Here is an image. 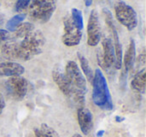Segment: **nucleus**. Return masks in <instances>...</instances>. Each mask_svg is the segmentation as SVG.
<instances>
[{
  "instance_id": "17",
  "label": "nucleus",
  "mask_w": 146,
  "mask_h": 137,
  "mask_svg": "<svg viewBox=\"0 0 146 137\" xmlns=\"http://www.w3.org/2000/svg\"><path fill=\"white\" fill-rule=\"evenodd\" d=\"M78 59H79L80 66H81V69H80V70H82V72L84 73V77H86L87 80L92 83V81H93L94 72L92 71L91 67H90L89 63H88V60L81 54V53H78Z\"/></svg>"
},
{
  "instance_id": "20",
  "label": "nucleus",
  "mask_w": 146,
  "mask_h": 137,
  "mask_svg": "<svg viewBox=\"0 0 146 137\" xmlns=\"http://www.w3.org/2000/svg\"><path fill=\"white\" fill-rule=\"evenodd\" d=\"M70 16L72 18V21L74 22V24L76 25V27L82 31V29H83V16H82V13L80 12V10L73 8L71 10Z\"/></svg>"
},
{
  "instance_id": "2",
  "label": "nucleus",
  "mask_w": 146,
  "mask_h": 137,
  "mask_svg": "<svg viewBox=\"0 0 146 137\" xmlns=\"http://www.w3.org/2000/svg\"><path fill=\"white\" fill-rule=\"evenodd\" d=\"M45 44V37L39 30L33 29L29 34L22 38L21 42L17 43V59L30 60L39 55L43 50Z\"/></svg>"
},
{
  "instance_id": "3",
  "label": "nucleus",
  "mask_w": 146,
  "mask_h": 137,
  "mask_svg": "<svg viewBox=\"0 0 146 137\" xmlns=\"http://www.w3.org/2000/svg\"><path fill=\"white\" fill-rule=\"evenodd\" d=\"M92 85H93L92 99L94 104L104 110L113 109V102H112L111 94L108 88L107 81L102 71L98 68L94 72Z\"/></svg>"
},
{
  "instance_id": "8",
  "label": "nucleus",
  "mask_w": 146,
  "mask_h": 137,
  "mask_svg": "<svg viewBox=\"0 0 146 137\" xmlns=\"http://www.w3.org/2000/svg\"><path fill=\"white\" fill-rule=\"evenodd\" d=\"M102 49L97 52V61L102 68L109 71L115 67V53L111 38L104 37L102 39Z\"/></svg>"
},
{
  "instance_id": "9",
  "label": "nucleus",
  "mask_w": 146,
  "mask_h": 137,
  "mask_svg": "<svg viewBox=\"0 0 146 137\" xmlns=\"http://www.w3.org/2000/svg\"><path fill=\"white\" fill-rule=\"evenodd\" d=\"M103 14L105 17V22L107 26L109 27L110 31L112 33V37H113V47H114V53H115V68L120 69L122 67V46L119 40V36H118L117 30L114 25L113 17L110 11L108 9H103Z\"/></svg>"
},
{
  "instance_id": "31",
  "label": "nucleus",
  "mask_w": 146,
  "mask_h": 137,
  "mask_svg": "<svg viewBox=\"0 0 146 137\" xmlns=\"http://www.w3.org/2000/svg\"><path fill=\"white\" fill-rule=\"evenodd\" d=\"M0 2H1V0H0Z\"/></svg>"
},
{
  "instance_id": "23",
  "label": "nucleus",
  "mask_w": 146,
  "mask_h": 137,
  "mask_svg": "<svg viewBox=\"0 0 146 137\" xmlns=\"http://www.w3.org/2000/svg\"><path fill=\"white\" fill-rule=\"evenodd\" d=\"M9 34L7 30H3V29H0V43L4 42L5 40H7Z\"/></svg>"
},
{
  "instance_id": "26",
  "label": "nucleus",
  "mask_w": 146,
  "mask_h": 137,
  "mask_svg": "<svg viewBox=\"0 0 146 137\" xmlns=\"http://www.w3.org/2000/svg\"><path fill=\"white\" fill-rule=\"evenodd\" d=\"M92 1H93V0H84V2H85V5H86V6H87V7L91 6Z\"/></svg>"
},
{
  "instance_id": "21",
  "label": "nucleus",
  "mask_w": 146,
  "mask_h": 137,
  "mask_svg": "<svg viewBox=\"0 0 146 137\" xmlns=\"http://www.w3.org/2000/svg\"><path fill=\"white\" fill-rule=\"evenodd\" d=\"M40 130L43 134L46 137H60L59 134L52 128V127L48 126L47 124H42L40 127Z\"/></svg>"
},
{
  "instance_id": "6",
  "label": "nucleus",
  "mask_w": 146,
  "mask_h": 137,
  "mask_svg": "<svg viewBox=\"0 0 146 137\" xmlns=\"http://www.w3.org/2000/svg\"><path fill=\"white\" fill-rule=\"evenodd\" d=\"M82 38V31L76 27L70 15H66L63 19V35L62 42L68 47L76 46Z\"/></svg>"
},
{
  "instance_id": "13",
  "label": "nucleus",
  "mask_w": 146,
  "mask_h": 137,
  "mask_svg": "<svg viewBox=\"0 0 146 137\" xmlns=\"http://www.w3.org/2000/svg\"><path fill=\"white\" fill-rule=\"evenodd\" d=\"M52 76H53V80L56 83V85L59 87L62 93L65 96H70V88H69V84L68 81L66 79L65 76V73L62 69L59 66H56L52 71Z\"/></svg>"
},
{
  "instance_id": "1",
  "label": "nucleus",
  "mask_w": 146,
  "mask_h": 137,
  "mask_svg": "<svg viewBox=\"0 0 146 137\" xmlns=\"http://www.w3.org/2000/svg\"><path fill=\"white\" fill-rule=\"evenodd\" d=\"M64 73L68 81L70 88V96L78 108H82L85 104V93L87 91L86 78L82 74L77 63L74 61H68L65 66Z\"/></svg>"
},
{
  "instance_id": "25",
  "label": "nucleus",
  "mask_w": 146,
  "mask_h": 137,
  "mask_svg": "<svg viewBox=\"0 0 146 137\" xmlns=\"http://www.w3.org/2000/svg\"><path fill=\"white\" fill-rule=\"evenodd\" d=\"M34 133H35V136H36V137H46L42 132H41L40 129H35Z\"/></svg>"
},
{
  "instance_id": "22",
  "label": "nucleus",
  "mask_w": 146,
  "mask_h": 137,
  "mask_svg": "<svg viewBox=\"0 0 146 137\" xmlns=\"http://www.w3.org/2000/svg\"><path fill=\"white\" fill-rule=\"evenodd\" d=\"M32 0H17L16 4H15V11L16 12H20L23 11L29 6L30 2Z\"/></svg>"
},
{
  "instance_id": "15",
  "label": "nucleus",
  "mask_w": 146,
  "mask_h": 137,
  "mask_svg": "<svg viewBox=\"0 0 146 137\" xmlns=\"http://www.w3.org/2000/svg\"><path fill=\"white\" fill-rule=\"evenodd\" d=\"M145 85H146V70L145 68L141 69L135 74L134 78L131 81V87L133 90L137 91V92L143 93L145 90Z\"/></svg>"
},
{
  "instance_id": "14",
  "label": "nucleus",
  "mask_w": 146,
  "mask_h": 137,
  "mask_svg": "<svg viewBox=\"0 0 146 137\" xmlns=\"http://www.w3.org/2000/svg\"><path fill=\"white\" fill-rule=\"evenodd\" d=\"M135 56H136V47L135 42L133 39L130 40V43L128 45L127 51H126L125 55H124L123 59V65H124V71L126 73L132 71L134 66V62H135Z\"/></svg>"
},
{
  "instance_id": "4",
  "label": "nucleus",
  "mask_w": 146,
  "mask_h": 137,
  "mask_svg": "<svg viewBox=\"0 0 146 137\" xmlns=\"http://www.w3.org/2000/svg\"><path fill=\"white\" fill-rule=\"evenodd\" d=\"M57 0H32L29 4L28 15L32 20L46 23L56 9Z\"/></svg>"
},
{
  "instance_id": "16",
  "label": "nucleus",
  "mask_w": 146,
  "mask_h": 137,
  "mask_svg": "<svg viewBox=\"0 0 146 137\" xmlns=\"http://www.w3.org/2000/svg\"><path fill=\"white\" fill-rule=\"evenodd\" d=\"M1 53H2L3 57L8 59L9 61L13 60V59H17V43H4L1 47Z\"/></svg>"
},
{
  "instance_id": "5",
  "label": "nucleus",
  "mask_w": 146,
  "mask_h": 137,
  "mask_svg": "<svg viewBox=\"0 0 146 137\" xmlns=\"http://www.w3.org/2000/svg\"><path fill=\"white\" fill-rule=\"evenodd\" d=\"M115 16L117 20L125 26L128 30H133L137 26V15L130 5L126 4L123 1H120L115 6Z\"/></svg>"
},
{
  "instance_id": "27",
  "label": "nucleus",
  "mask_w": 146,
  "mask_h": 137,
  "mask_svg": "<svg viewBox=\"0 0 146 137\" xmlns=\"http://www.w3.org/2000/svg\"><path fill=\"white\" fill-rule=\"evenodd\" d=\"M123 120H124L123 117H120V116H116L115 117V121H116V122H122Z\"/></svg>"
},
{
  "instance_id": "11",
  "label": "nucleus",
  "mask_w": 146,
  "mask_h": 137,
  "mask_svg": "<svg viewBox=\"0 0 146 137\" xmlns=\"http://www.w3.org/2000/svg\"><path fill=\"white\" fill-rule=\"evenodd\" d=\"M24 71V67L19 63L0 60V76H21Z\"/></svg>"
},
{
  "instance_id": "10",
  "label": "nucleus",
  "mask_w": 146,
  "mask_h": 137,
  "mask_svg": "<svg viewBox=\"0 0 146 137\" xmlns=\"http://www.w3.org/2000/svg\"><path fill=\"white\" fill-rule=\"evenodd\" d=\"M101 39V26L99 17L96 10H92L90 13L87 23V43L89 46H96Z\"/></svg>"
},
{
  "instance_id": "19",
  "label": "nucleus",
  "mask_w": 146,
  "mask_h": 137,
  "mask_svg": "<svg viewBox=\"0 0 146 137\" xmlns=\"http://www.w3.org/2000/svg\"><path fill=\"white\" fill-rule=\"evenodd\" d=\"M33 29H35V28H34V25H33L32 23H30V22L23 23L22 22L18 27H17L16 30L14 31L15 37H16V38H21V39L24 38V37L26 36L27 34H29Z\"/></svg>"
},
{
  "instance_id": "24",
  "label": "nucleus",
  "mask_w": 146,
  "mask_h": 137,
  "mask_svg": "<svg viewBox=\"0 0 146 137\" xmlns=\"http://www.w3.org/2000/svg\"><path fill=\"white\" fill-rule=\"evenodd\" d=\"M5 105H6V103H5V99H4V97H3V95L0 93V114H1L2 111L4 110Z\"/></svg>"
},
{
  "instance_id": "12",
  "label": "nucleus",
  "mask_w": 146,
  "mask_h": 137,
  "mask_svg": "<svg viewBox=\"0 0 146 137\" xmlns=\"http://www.w3.org/2000/svg\"><path fill=\"white\" fill-rule=\"evenodd\" d=\"M78 124L81 129L82 133L85 135L89 134L92 128V113L85 107L78 108L77 111Z\"/></svg>"
},
{
  "instance_id": "18",
  "label": "nucleus",
  "mask_w": 146,
  "mask_h": 137,
  "mask_svg": "<svg viewBox=\"0 0 146 137\" xmlns=\"http://www.w3.org/2000/svg\"><path fill=\"white\" fill-rule=\"evenodd\" d=\"M26 17V14L24 13H18L17 15L13 16L10 20L7 21L6 23V29L7 31H10V32H14L17 29V27L22 23V21L25 19Z\"/></svg>"
},
{
  "instance_id": "30",
  "label": "nucleus",
  "mask_w": 146,
  "mask_h": 137,
  "mask_svg": "<svg viewBox=\"0 0 146 137\" xmlns=\"http://www.w3.org/2000/svg\"><path fill=\"white\" fill-rule=\"evenodd\" d=\"M73 137H82V136L79 134H75V135H73Z\"/></svg>"
},
{
  "instance_id": "29",
  "label": "nucleus",
  "mask_w": 146,
  "mask_h": 137,
  "mask_svg": "<svg viewBox=\"0 0 146 137\" xmlns=\"http://www.w3.org/2000/svg\"><path fill=\"white\" fill-rule=\"evenodd\" d=\"M103 134H104V131H103V130H100L99 132H97V136H98V137H101Z\"/></svg>"
},
{
  "instance_id": "32",
  "label": "nucleus",
  "mask_w": 146,
  "mask_h": 137,
  "mask_svg": "<svg viewBox=\"0 0 146 137\" xmlns=\"http://www.w3.org/2000/svg\"><path fill=\"white\" fill-rule=\"evenodd\" d=\"M99 1H101V0H99Z\"/></svg>"
},
{
  "instance_id": "28",
  "label": "nucleus",
  "mask_w": 146,
  "mask_h": 137,
  "mask_svg": "<svg viewBox=\"0 0 146 137\" xmlns=\"http://www.w3.org/2000/svg\"><path fill=\"white\" fill-rule=\"evenodd\" d=\"M3 22H4V16L2 14H0V26L3 24Z\"/></svg>"
},
{
  "instance_id": "7",
  "label": "nucleus",
  "mask_w": 146,
  "mask_h": 137,
  "mask_svg": "<svg viewBox=\"0 0 146 137\" xmlns=\"http://www.w3.org/2000/svg\"><path fill=\"white\" fill-rule=\"evenodd\" d=\"M30 84L21 76L9 77L6 81V91L10 97L15 100H22L27 95Z\"/></svg>"
}]
</instances>
